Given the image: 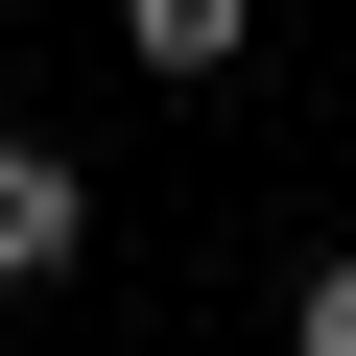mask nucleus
I'll return each mask as SVG.
<instances>
[{
	"instance_id": "7ed1b4c3",
	"label": "nucleus",
	"mask_w": 356,
	"mask_h": 356,
	"mask_svg": "<svg viewBox=\"0 0 356 356\" xmlns=\"http://www.w3.org/2000/svg\"><path fill=\"white\" fill-rule=\"evenodd\" d=\"M285 356H356V238H332V261L285 285Z\"/></svg>"
},
{
	"instance_id": "f257e3e1",
	"label": "nucleus",
	"mask_w": 356,
	"mask_h": 356,
	"mask_svg": "<svg viewBox=\"0 0 356 356\" xmlns=\"http://www.w3.org/2000/svg\"><path fill=\"white\" fill-rule=\"evenodd\" d=\"M95 261V166L72 143H0V285H72Z\"/></svg>"
},
{
	"instance_id": "f03ea898",
	"label": "nucleus",
	"mask_w": 356,
	"mask_h": 356,
	"mask_svg": "<svg viewBox=\"0 0 356 356\" xmlns=\"http://www.w3.org/2000/svg\"><path fill=\"white\" fill-rule=\"evenodd\" d=\"M238 48H261V0H119V72H166V95L238 72Z\"/></svg>"
}]
</instances>
